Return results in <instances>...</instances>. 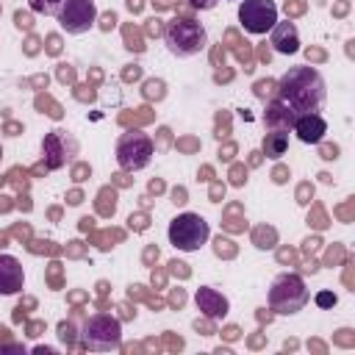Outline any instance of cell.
<instances>
[{"label":"cell","mask_w":355,"mask_h":355,"mask_svg":"<svg viewBox=\"0 0 355 355\" xmlns=\"http://www.w3.org/2000/svg\"><path fill=\"white\" fill-rule=\"evenodd\" d=\"M278 95L294 114H316L327 98L325 78L311 67H294L278 84Z\"/></svg>","instance_id":"1"},{"label":"cell","mask_w":355,"mask_h":355,"mask_svg":"<svg viewBox=\"0 0 355 355\" xmlns=\"http://www.w3.org/2000/svg\"><path fill=\"white\" fill-rule=\"evenodd\" d=\"M164 39H167L169 53L178 58H192L200 50H205V45H208L205 28L197 20H192V17H175L164 28Z\"/></svg>","instance_id":"2"},{"label":"cell","mask_w":355,"mask_h":355,"mask_svg":"<svg viewBox=\"0 0 355 355\" xmlns=\"http://www.w3.org/2000/svg\"><path fill=\"white\" fill-rule=\"evenodd\" d=\"M308 297H311V294H308L303 278H300V275H292V272L275 278V283H272V289H269V305L275 313H289V316H292V313L305 308Z\"/></svg>","instance_id":"3"},{"label":"cell","mask_w":355,"mask_h":355,"mask_svg":"<svg viewBox=\"0 0 355 355\" xmlns=\"http://www.w3.org/2000/svg\"><path fill=\"white\" fill-rule=\"evenodd\" d=\"M208 236H211V228L200 214H178L169 222V244L175 250L195 253L208 242Z\"/></svg>","instance_id":"4"},{"label":"cell","mask_w":355,"mask_h":355,"mask_svg":"<svg viewBox=\"0 0 355 355\" xmlns=\"http://www.w3.org/2000/svg\"><path fill=\"white\" fill-rule=\"evenodd\" d=\"M153 158V142L150 136L142 131H128L122 133V139L117 142V161L119 167L133 172V169H142L150 164Z\"/></svg>","instance_id":"5"},{"label":"cell","mask_w":355,"mask_h":355,"mask_svg":"<svg viewBox=\"0 0 355 355\" xmlns=\"http://www.w3.org/2000/svg\"><path fill=\"white\" fill-rule=\"evenodd\" d=\"M239 22L250 34H266L278 22V6L275 0H244L239 6Z\"/></svg>","instance_id":"6"},{"label":"cell","mask_w":355,"mask_h":355,"mask_svg":"<svg viewBox=\"0 0 355 355\" xmlns=\"http://www.w3.org/2000/svg\"><path fill=\"white\" fill-rule=\"evenodd\" d=\"M58 22L67 34H86L98 22V6L95 0H64Z\"/></svg>","instance_id":"7"},{"label":"cell","mask_w":355,"mask_h":355,"mask_svg":"<svg viewBox=\"0 0 355 355\" xmlns=\"http://www.w3.org/2000/svg\"><path fill=\"white\" fill-rule=\"evenodd\" d=\"M122 333H119V322L114 316H92L84 327V344L89 350H111L119 344Z\"/></svg>","instance_id":"8"},{"label":"cell","mask_w":355,"mask_h":355,"mask_svg":"<svg viewBox=\"0 0 355 355\" xmlns=\"http://www.w3.org/2000/svg\"><path fill=\"white\" fill-rule=\"evenodd\" d=\"M22 286H25L22 264L17 261L14 255H0V294H3V297L20 294Z\"/></svg>","instance_id":"9"},{"label":"cell","mask_w":355,"mask_h":355,"mask_svg":"<svg viewBox=\"0 0 355 355\" xmlns=\"http://www.w3.org/2000/svg\"><path fill=\"white\" fill-rule=\"evenodd\" d=\"M292 128H294V133H297V139L305 142V145H316L327 133V122L319 111L316 114H297Z\"/></svg>","instance_id":"10"},{"label":"cell","mask_w":355,"mask_h":355,"mask_svg":"<svg viewBox=\"0 0 355 355\" xmlns=\"http://www.w3.org/2000/svg\"><path fill=\"white\" fill-rule=\"evenodd\" d=\"M67 142H72L70 136L64 131H53V133H48L45 136V142H42V155H45V167L48 169H58V167H64L67 164Z\"/></svg>","instance_id":"11"},{"label":"cell","mask_w":355,"mask_h":355,"mask_svg":"<svg viewBox=\"0 0 355 355\" xmlns=\"http://www.w3.org/2000/svg\"><path fill=\"white\" fill-rule=\"evenodd\" d=\"M272 48L283 53V56H294L300 50V36H297V28H294V22H275L272 25V36H269Z\"/></svg>","instance_id":"12"},{"label":"cell","mask_w":355,"mask_h":355,"mask_svg":"<svg viewBox=\"0 0 355 355\" xmlns=\"http://www.w3.org/2000/svg\"><path fill=\"white\" fill-rule=\"evenodd\" d=\"M195 300H197V308H200L205 316H211V319H222L225 313H228V308H230V305H228V300H225L219 292L208 289V286L197 289Z\"/></svg>","instance_id":"13"},{"label":"cell","mask_w":355,"mask_h":355,"mask_svg":"<svg viewBox=\"0 0 355 355\" xmlns=\"http://www.w3.org/2000/svg\"><path fill=\"white\" fill-rule=\"evenodd\" d=\"M294 117H297V114H294L283 100H272V103L266 105L264 122H266V128H272V131H289V128L294 125Z\"/></svg>","instance_id":"14"},{"label":"cell","mask_w":355,"mask_h":355,"mask_svg":"<svg viewBox=\"0 0 355 355\" xmlns=\"http://www.w3.org/2000/svg\"><path fill=\"white\" fill-rule=\"evenodd\" d=\"M289 147V133L286 131H272L264 136V155L266 158H280Z\"/></svg>","instance_id":"15"},{"label":"cell","mask_w":355,"mask_h":355,"mask_svg":"<svg viewBox=\"0 0 355 355\" xmlns=\"http://www.w3.org/2000/svg\"><path fill=\"white\" fill-rule=\"evenodd\" d=\"M61 3L64 0H28L31 11H36V14H58Z\"/></svg>","instance_id":"16"},{"label":"cell","mask_w":355,"mask_h":355,"mask_svg":"<svg viewBox=\"0 0 355 355\" xmlns=\"http://www.w3.org/2000/svg\"><path fill=\"white\" fill-rule=\"evenodd\" d=\"M275 239H278V233H275L272 228H258V230H255V247H261V250L272 247V244H275Z\"/></svg>","instance_id":"17"},{"label":"cell","mask_w":355,"mask_h":355,"mask_svg":"<svg viewBox=\"0 0 355 355\" xmlns=\"http://www.w3.org/2000/svg\"><path fill=\"white\" fill-rule=\"evenodd\" d=\"M58 339H61L67 347L75 344V327H72V322H61V325H58Z\"/></svg>","instance_id":"18"},{"label":"cell","mask_w":355,"mask_h":355,"mask_svg":"<svg viewBox=\"0 0 355 355\" xmlns=\"http://www.w3.org/2000/svg\"><path fill=\"white\" fill-rule=\"evenodd\" d=\"M275 81H269V78H266V81H258L255 84V98H261V100H266V98H272V95H275Z\"/></svg>","instance_id":"19"},{"label":"cell","mask_w":355,"mask_h":355,"mask_svg":"<svg viewBox=\"0 0 355 355\" xmlns=\"http://www.w3.org/2000/svg\"><path fill=\"white\" fill-rule=\"evenodd\" d=\"M114 192H108V189H103V192H100V214L103 216H111L114 214V208H117V203H108V197H111Z\"/></svg>","instance_id":"20"},{"label":"cell","mask_w":355,"mask_h":355,"mask_svg":"<svg viewBox=\"0 0 355 355\" xmlns=\"http://www.w3.org/2000/svg\"><path fill=\"white\" fill-rule=\"evenodd\" d=\"M145 95H147V98L161 100V98H164V81H147V84H145Z\"/></svg>","instance_id":"21"},{"label":"cell","mask_w":355,"mask_h":355,"mask_svg":"<svg viewBox=\"0 0 355 355\" xmlns=\"http://www.w3.org/2000/svg\"><path fill=\"white\" fill-rule=\"evenodd\" d=\"M125 39H128V48H131V50H136V53H142V50H145V45H142V36L136 34L133 28H125Z\"/></svg>","instance_id":"22"},{"label":"cell","mask_w":355,"mask_h":355,"mask_svg":"<svg viewBox=\"0 0 355 355\" xmlns=\"http://www.w3.org/2000/svg\"><path fill=\"white\" fill-rule=\"evenodd\" d=\"M36 105H39V108H45V105H48V114L53 119H61V108H58L56 103H50V98H39L36 100Z\"/></svg>","instance_id":"23"},{"label":"cell","mask_w":355,"mask_h":355,"mask_svg":"<svg viewBox=\"0 0 355 355\" xmlns=\"http://www.w3.org/2000/svg\"><path fill=\"white\" fill-rule=\"evenodd\" d=\"M339 300H336V294H330V292H319L316 294V305L319 308H333Z\"/></svg>","instance_id":"24"},{"label":"cell","mask_w":355,"mask_h":355,"mask_svg":"<svg viewBox=\"0 0 355 355\" xmlns=\"http://www.w3.org/2000/svg\"><path fill=\"white\" fill-rule=\"evenodd\" d=\"M14 22H17V28H31V14H25V11H17L14 14Z\"/></svg>","instance_id":"25"},{"label":"cell","mask_w":355,"mask_h":355,"mask_svg":"<svg viewBox=\"0 0 355 355\" xmlns=\"http://www.w3.org/2000/svg\"><path fill=\"white\" fill-rule=\"evenodd\" d=\"M322 158H327V161L339 158V147H336V145H325V147H322Z\"/></svg>","instance_id":"26"},{"label":"cell","mask_w":355,"mask_h":355,"mask_svg":"<svg viewBox=\"0 0 355 355\" xmlns=\"http://www.w3.org/2000/svg\"><path fill=\"white\" fill-rule=\"evenodd\" d=\"M114 25H117V14H114V11H108V14L103 17V22H100V28H103V31H111Z\"/></svg>","instance_id":"27"},{"label":"cell","mask_w":355,"mask_h":355,"mask_svg":"<svg viewBox=\"0 0 355 355\" xmlns=\"http://www.w3.org/2000/svg\"><path fill=\"white\" fill-rule=\"evenodd\" d=\"M58 50H61V39H58L56 34H53V36H48V53H53V56H56Z\"/></svg>","instance_id":"28"},{"label":"cell","mask_w":355,"mask_h":355,"mask_svg":"<svg viewBox=\"0 0 355 355\" xmlns=\"http://www.w3.org/2000/svg\"><path fill=\"white\" fill-rule=\"evenodd\" d=\"M161 31H164V25H161V20H150V22H147V34L158 36Z\"/></svg>","instance_id":"29"},{"label":"cell","mask_w":355,"mask_h":355,"mask_svg":"<svg viewBox=\"0 0 355 355\" xmlns=\"http://www.w3.org/2000/svg\"><path fill=\"white\" fill-rule=\"evenodd\" d=\"M189 3H192V6H195V8H205V11L216 6V0H189Z\"/></svg>","instance_id":"30"},{"label":"cell","mask_w":355,"mask_h":355,"mask_svg":"<svg viewBox=\"0 0 355 355\" xmlns=\"http://www.w3.org/2000/svg\"><path fill=\"white\" fill-rule=\"evenodd\" d=\"M58 78L67 84V81H72V78H75V72H72V67H67V64H64L61 70H58Z\"/></svg>","instance_id":"31"},{"label":"cell","mask_w":355,"mask_h":355,"mask_svg":"<svg viewBox=\"0 0 355 355\" xmlns=\"http://www.w3.org/2000/svg\"><path fill=\"white\" fill-rule=\"evenodd\" d=\"M172 203L175 205H183V203H186V192H183V189H175L172 192Z\"/></svg>","instance_id":"32"},{"label":"cell","mask_w":355,"mask_h":355,"mask_svg":"<svg viewBox=\"0 0 355 355\" xmlns=\"http://www.w3.org/2000/svg\"><path fill=\"white\" fill-rule=\"evenodd\" d=\"M286 178H289V169L278 167V169H275V178H272V181H275V183H286Z\"/></svg>","instance_id":"33"},{"label":"cell","mask_w":355,"mask_h":355,"mask_svg":"<svg viewBox=\"0 0 355 355\" xmlns=\"http://www.w3.org/2000/svg\"><path fill=\"white\" fill-rule=\"evenodd\" d=\"M233 183H236V186L244 183V169L242 167H233Z\"/></svg>","instance_id":"34"},{"label":"cell","mask_w":355,"mask_h":355,"mask_svg":"<svg viewBox=\"0 0 355 355\" xmlns=\"http://www.w3.org/2000/svg\"><path fill=\"white\" fill-rule=\"evenodd\" d=\"M139 75H142V70H139V67H131V70H125V81H136Z\"/></svg>","instance_id":"35"},{"label":"cell","mask_w":355,"mask_h":355,"mask_svg":"<svg viewBox=\"0 0 355 355\" xmlns=\"http://www.w3.org/2000/svg\"><path fill=\"white\" fill-rule=\"evenodd\" d=\"M195 327H197V330H205V336H211V333H214V327H211L208 322H200V319H197V322H195Z\"/></svg>","instance_id":"36"},{"label":"cell","mask_w":355,"mask_h":355,"mask_svg":"<svg viewBox=\"0 0 355 355\" xmlns=\"http://www.w3.org/2000/svg\"><path fill=\"white\" fill-rule=\"evenodd\" d=\"M128 8H131L133 14H136V11H142V0H128Z\"/></svg>","instance_id":"37"},{"label":"cell","mask_w":355,"mask_h":355,"mask_svg":"<svg viewBox=\"0 0 355 355\" xmlns=\"http://www.w3.org/2000/svg\"><path fill=\"white\" fill-rule=\"evenodd\" d=\"M81 200H84L81 192H72V195H70V205H81Z\"/></svg>","instance_id":"38"},{"label":"cell","mask_w":355,"mask_h":355,"mask_svg":"<svg viewBox=\"0 0 355 355\" xmlns=\"http://www.w3.org/2000/svg\"><path fill=\"white\" fill-rule=\"evenodd\" d=\"M183 300H186L183 297V292H175L172 294V305H183Z\"/></svg>","instance_id":"39"},{"label":"cell","mask_w":355,"mask_h":355,"mask_svg":"<svg viewBox=\"0 0 355 355\" xmlns=\"http://www.w3.org/2000/svg\"><path fill=\"white\" fill-rule=\"evenodd\" d=\"M305 56H308V61H311V58H325V53H322V50H308Z\"/></svg>","instance_id":"40"},{"label":"cell","mask_w":355,"mask_h":355,"mask_svg":"<svg viewBox=\"0 0 355 355\" xmlns=\"http://www.w3.org/2000/svg\"><path fill=\"white\" fill-rule=\"evenodd\" d=\"M86 172H89V167H78V169H75V181H84Z\"/></svg>","instance_id":"41"},{"label":"cell","mask_w":355,"mask_h":355,"mask_svg":"<svg viewBox=\"0 0 355 355\" xmlns=\"http://www.w3.org/2000/svg\"><path fill=\"white\" fill-rule=\"evenodd\" d=\"M222 192H225L222 186H214V189H211V197H214V203H219V195H222Z\"/></svg>","instance_id":"42"},{"label":"cell","mask_w":355,"mask_h":355,"mask_svg":"<svg viewBox=\"0 0 355 355\" xmlns=\"http://www.w3.org/2000/svg\"><path fill=\"white\" fill-rule=\"evenodd\" d=\"M308 192H313V189H311V186H303V189H300V203H308V200H305Z\"/></svg>","instance_id":"43"},{"label":"cell","mask_w":355,"mask_h":355,"mask_svg":"<svg viewBox=\"0 0 355 355\" xmlns=\"http://www.w3.org/2000/svg\"><path fill=\"white\" fill-rule=\"evenodd\" d=\"M8 208H11V205L6 203V197H0V211H8Z\"/></svg>","instance_id":"44"},{"label":"cell","mask_w":355,"mask_h":355,"mask_svg":"<svg viewBox=\"0 0 355 355\" xmlns=\"http://www.w3.org/2000/svg\"><path fill=\"white\" fill-rule=\"evenodd\" d=\"M153 3H155V6H158V8H164V6H169V0H153Z\"/></svg>","instance_id":"45"}]
</instances>
